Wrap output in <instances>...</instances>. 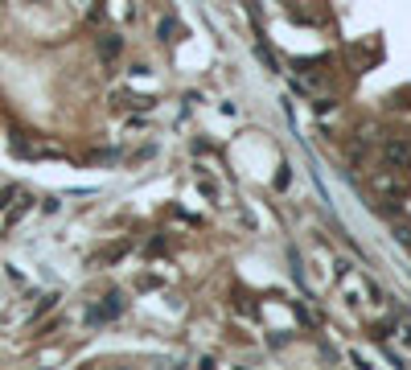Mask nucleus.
<instances>
[{"label": "nucleus", "instance_id": "f257e3e1", "mask_svg": "<svg viewBox=\"0 0 411 370\" xmlns=\"http://www.w3.org/2000/svg\"><path fill=\"white\" fill-rule=\"evenodd\" d=\"M119 313H124V292H107L103 305L86 309V321H91V325H103V321H111V317H119Z\"/></svg>", "mask_w": 411, "mask_h": 370}, {"label": "nucleus", "instance_id": "f03ea898", "mask_svg": "<svg viewBox=\"0 0 411 370\" xmlns=\"http://www.w3.org/2000/svg\"><path fill=\"white\" fill-rule=\"evenodd\" d=\"M383 157H387L395 169H403V165H411V144L408 140H387V144H383Z\"/></svg>", "mask_w": 411, "mask_h": 370}, {"label": "nucleus", "instance_id": "7ed1b4c3", "mask_svg": "<svg viewBox=\"0 0 411 370\" xmlns=\"http://www.w3.org/2000/svg\"><path fill=\"white\" fill-rule=\"evenodd\" d=\"M119 49H124V41H119L115 33L99 37V54H103V62H115V58H119Z\"/></svg>", "mask_w": 411, "mask_h": 370}, {"label": "nucleus", "instance_id": "20e7f679", "mask_svg": "<svg viewBox=\"0 0 411 370\" xmlns=\"http://www.w3.org/2000/svg\"><path fill=\"white\" fill-rule=\"evenodd\" d=\"M177 33H181V25H177L173 16H165V21H161V41H177Z\"/></svg>", "mask_w": 411, "mask_h": 370}, {"label": "nucleus", "instance_id": "39448f33", "mask_svg": "<svg viewBox=\"0 0 411 370\" xmlns=\"http://www.w3.org/2000/svg\"><path fill=\"white\" fill-rule=\"evenodd\" d=\"M255 54H259V62H263V66H268V70H276V58H272V54H268V45H263V37H259V41H255Z\"/></svg>", "mask_w": 411, "mask_h": 370}, {"label": "nucleus", "instance_id": "423d86ee", "mask_svg": "<svg viewBox=\"0 0 411 370\" xmlns=\"http://www.w3.org/2000/svg\"><path fill=\"white\" fill-rule=\"evenodd\" d=\"M288 177H292V173H288V165H284V169L276 173V189H284V185H288Z\"/></svg>", "mask_w": 411, "mask_h": 370}, {"label": "nucleus", "instance_id": "0eeeda50", "mask_svg": "<svg viewBox=\"0 0 411 370\" xmlns=\"http://www.w3.org/2000/svg\"><path fill=\"white\" fill-rule=\"evenodd\" d=\"M4 198H8V194H0V206H4Z\"/></svg>", "mask_w": 411, "mask_h": 370}, {"label": "nucleus", "instance_id": "6e6552de", "mask_svg": "<svg viewBox=\"0 0 411 370\" xmlns=\"http://www.w3.org/2000/svg\"><path fill=\"white\" fill-rule=\"evenodd\" d=\"M0 4H4V0H0Z\"/></svg>", "mask_w": 411, "mask_h": 370}]
</instances>
